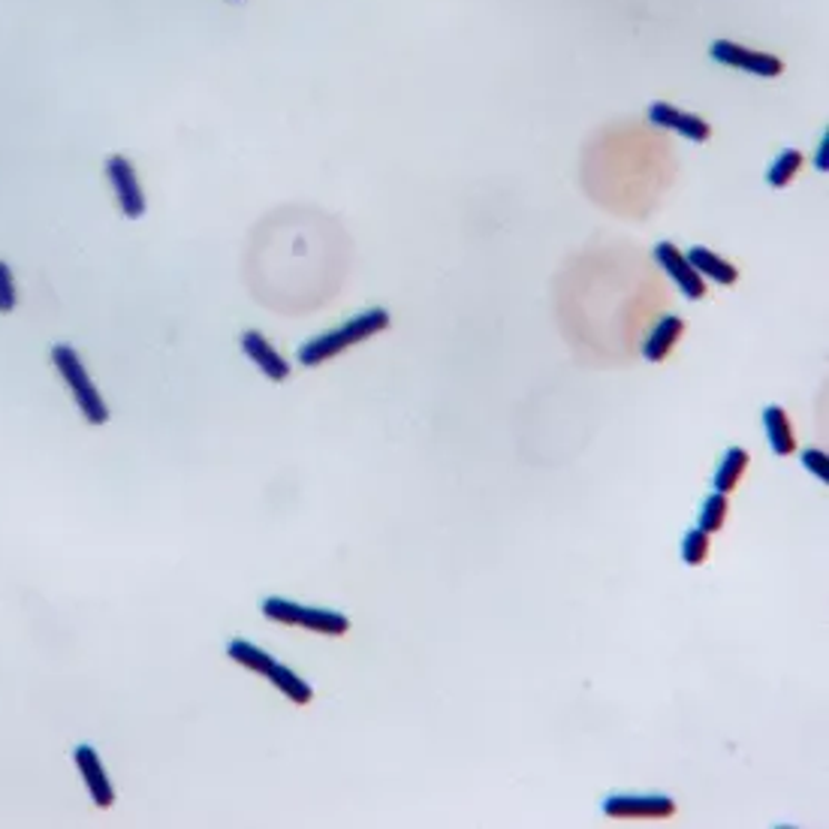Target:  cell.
Here are the masks:
<instances>
[{
    "label": "cell",
    "instance_id": "obj_14",
    "mask_svg": "<svg viewBox=\"0 0 829 829\" xmlns=\"http://www.w3.org/2000/svg\"><path fill=\"white\" fill-rule=\"evenodd\" d=\"M763 425H767L769 446L776 450L778 456H790V453L797 450V437H793V432H790L784 407L769 405L767 411H763Z\"/></svg>",
    "mask_w": 829,
    "mask_h": 829
},
{
    "label": "cell",
    "instance_id": "obj_13",
    "mask_svg": "<svg viewBox=\"0 0 829 829\" xmlns=\"http://www.w3.org/2000/svg\"><path fill=\"white\" fill-rule=\"evenodd\" d=\"M684 257H688V263H691L700 275H705V278L718 280V284H737V278H739L737 266H733V263H727V259H721L718 254H712L709 248H691Z\"/></svg>",
    "mask_w": 829,
    "mask_h": 829
},
{
    "label": "cell",
    "instance_id": "obj_7",
    "mask_svg": "<svg viewBox=\"0 0 829 829\" xmlns=\"http://www.w3.org/2000/svg\"><path fill=\"white\" fill-rule=\"evenodd\" d=\"M654 259H658V266H663V272L675 280V287L688 296V299H703L705 296V284L703 275L688 263L682 250L675 248L673 241H661L658 248H654Z\"/></svg>",
    "mask_w": 829,
    "mask_h": 829
},
{
    "label": "cell",
    "instance_id": "obj_3",
    "mask_svg": "<svg viewBox=\"0 0 829 829\" xmlns=\"http://www.w3.org/2000/svg\"><path fill=\"white\" fill-rule=\"evenodd\" d=\"M263 615L278 624H290L302 631L326 633V636H344L351 631V619L342 612L314 610V606H302L296 601H284V598H269L263 601Z\"/></svg>",
    "mask_w": 829,
    "mask_h": 829
},
{
    "label": "cell",
    "instance_id": "obj_11",
    "mask_svg": "<svg viewBox=\"0 0 829 829\" xmlns=\"http://www.w3.org/2000/svg\"><path fill=\"white\" fill-rule=\"evenodd\" d=\"M682 332H684L682 317L667 314V317L654 326L652 335L645 338V344H643L645 359H649V363H663V359H667V353L675 347V342H679V335H682Z\"/></svg>",
    "mask_w": 829,
    "mask_h": 829
},
{
    "label": "cell",
    "instance_id": "obj_17",
    "mask_svg": "<svg viewBox=\"0 0 829 829\" xmlns=\"http://www.w3.org/2000/svg\"><path fill=\"white\" fill-rule=\"evenodd\" d=\"M799 169H802V155L793 151V148H788V151H781V155L776 157V164L769 166L767 181L772 187H788Z\"/></svg>",
    "mask_w": 829,
    "mask_h": 829
},
{
    "label": "cell",
    "instance_id": "obj_2",
    "mask_svg": "<svg viewBox=\"0 0 829 829\" xmlns=\"http://www.w3.org/2000/svg\"><path fill=\"white\" fill-rule=\"evenodd\" d=\"M52 365L61 374V381L67 384L73 402L79 405L82 416L91 425H103L109 420V407H106L103 395L97 389V384L91 381V374L85 368V363L79 359V353L70 347V344H55L52 347Z\"/></svg>",
    "mask_w": 829,
    "mask_h": 829
},
{
    "label": "cell",
    "instance_id": "obj_10",
    "mask_svg": "<svg viewBox=\"0 0 829 829\" xmlns=\"http://www.w3.org/2000/svg\"><path fill=\"white\" fill-rule=\"evenodd\" d=\"M241 351H245V356H248L250 363L257 365L259 372L266 374L269 381H275V384H280V381H287L290 377V363L280 356L275 347H272L269 342H266V335L263 332H245L241 335Z\"/></svg>",
    "mask_w": 829,
    "mask_h": 829
},
{
    "label": "cell",
    "instance_id": "obj_5",
    "mask_svg": "<svg viewBox=\"0 0 829 829\" xmlns=\"http://www.w3.org/2000/svg\"><path fill=\"white\" fill-rule=\"evenodd\" d=\"M712 58H715L718 63L733 67V70H742V73L760 76V79H776V76L784 73V61H781V58L767 52H754V49L739 46V42L733 40L712 42Z\"/></svg>",
    "mask_w": 829,
    "mask_h": 829
},
{
    "label": "cell",
    "instance_id": "obj_8",
    "mask_svg": "<svg viewBox=\"0 0 829 829\" xmlns=\"http://www.w3.org/2000/svg\"><path fill=\"white\" fill-rule=\"evenodd\" d=\"M76 767L82 772L85 788H88V797L97 809H112L115 802V788L109 776H106V767L100 754H97V748L91 746H79L76 748Z\"/></svg>",
    "mask_w": 829,
    "mask_h": 829
},
{
    "label": "cell",
    "instance_id": "obj_6",
    "mask_svg": "<svg viewBox=\"0 0 829 829\" xmlns=\"http://www.w3.org/2000/svg\"><path fill=\"white\" fill-rule=\"evenodd\" d=\"M603 815L615 820H663L673 818L675 802L663 793L654 797H610L603 802Z\"/></svg>",
    "mask_w": 829,
    "mask_h": 829
},
{
    "label": "cell",
    "instance_id": "obj_18",
    "mask_svg": "<svg viewBox=\"0 0 829 829\" xmlns=\"http://www.w3.org/2000/svg\"><path fill=\"white\" fill-rule=\"evenodd\" d=\"M727 519V495L715 492V495L705 497L703 510H700V531L705 534H715Z\"/></svg>",
    "mask_w": 829,
    "mask_h": 829
},
{
    "label": "cell",
    "instance_id": "obj_4",
    "mask_svg": "<svg viewBox=\"0 0 829 829\" xmlns=\"http://www.w3.org/2000/svg\"><path fill=\"white\" fill-rule=\"evenodd\" d=\"M106 178L112 185L115 203L121 208V215L130 220L142 218L146 215V194H142V185H139V176H136V166L130 157L125 155H112L106 160Z\"/></svg>",
    "mask_w": 829,
    "mask_h": 829
},
{
    "label": "cell",
    "instance_id": "obj_22",
    "mask_svg": "<svg viewBox=\"0 0 829 829\" xmlns=\"http://www.w3.org/2000/svg\"><path fill=\"white\" fill-rule=\"evenodd\" d=\"M827 146H829V136H823V142H820V151H818V169H820V172H827V169H829Z\"/></svg>",
    "mask_w": 829,
    "mask_h": 829
},
{
    "label": "cell",
    "instance_id": "obj_1",
    "mask_svg": "<svg viewBox=\"0 0 829 829\" xmlns=\"http://www.w3.org/2000/svg\"><path fill=\"white\" fill-rule=\"evenodd\" d=\"M389 329V314L384 308H372V312L356 314L353 320H347L338 329H329L312 338L308 344L299 347V363L302 365H323L335 359L338 353H344L353 344H363L365 338H372L377 332Z\"/></svg>",
    "mask_w": 829,
    "mask_h": 829
},
{
    "label": "cell",
    "instance_id": "obj_15",
    "mask_svg": "<svg viewBox=\"0 0 829 829\" xmlns=\"http://www.w3.org/2000/svg\"><path fill=\"white\" fill-rule=\"evenodd\" d=\"M746 467H748L746 450H742V446H730V450L724 453V458H721V465H718V471H715V488H718V492H721V495L733 492V488L739 486L742 474H746Z\"/></svg>",
    "mask_w": 829,
    "mask_h": 829
},
{
    "label": "cell",
    "instance_id": "obj_9",
    "mask_svg": "<svg viewBox=\"0 0 829 829\" xmlns=\"http://www.w3.org/2000/svg\"><path fill=\"white\" fill-rule=\"evenodd\" d=\"M649 121L663 130H675L684 139H691V142H705L709 136H712V127L709 121H703L700 115L694 112H682V109H675L670 103H652L649 106Z\"/></svg>",
    "mask_w": 829,
    "mask_h": 829
},
{
    "label": "cell",
    "instance_id": "obj_19",
    "mask_svg": "<svg viewBox=\"0 0 829 829\" xmlns=\"http://www.w3.org/2000/svg\"><path fill=\"white\" fill-rule=\"evenodd\" d=\"M705 559H709V534L700 529L691 531V534L682 540V561L684 564H691V568H700Z\"/></svg>",
    "mask_w": 829,
    "mask_h": 829
},
{
    "label": "cell",
    "instance_id": "obj_20",
    "mask_svg": "<svg viewBox=\"0 0 829 829\" xmlns=\"http://www.w3.org/2000/svg\"><path fill=\"white\" fill-rule=\"evenodd\" d=\"M19 305V293H16V278H12L10 263L0 259V314H12Z\"/></svg>",
    "mask_w": 829,
    "mask_h": 829
},
{
    "label": "cell",
    "instance_id": "obj_12",
    "mask_svg": "<svg viewBox=\"0 0 829 829\" xmlns=\"http://www.w3.org/2000/svg\"><path fill=\"white\" fill-rule=\"evenodd\" d=\"M263 675H266V679H269V682L275 684V688H278L280 694L287 697V700H293V703L305 705V703H312V700H314L312 684L302 682L299 675L293 673L290 667H284V663L272 661L269 667H266V673H263Z\"/></svg>",
    "mask_w": 829,
    "mask_h": 829
},
{
    "label": "cell",
    "instance_id": "obj_16",
    "mask_svg": "<svg viewBox=\"0 0 829 829\" xmlns=\"http://www.w3.org/2000/svg\"><path fill=\"white\" fill-rule=\"evenodd\" d=\"M227 654L233 658L236 663H241V667H248V670H254V673H266V667H269L275 658H272L269 652H263L259 645L248 643V640H233V643L227 645Z\"/></svg>",
    "mask_w": 829,
    "mask_h": 829
},
{
    "label": "cell",
    "instance_id": "obj_21",
    "mask_svg": "<svg viewBox=\"0 0 829 829\" xmlns=\"http://www.w3.org/2000/svg\"><path fill=\"white\" fill-rule=\"evenodd\" d=\"M802 462L809 467L811 474L820 480V483H829V458L827 453H820V450H806L802 453Z\"/></svg>",
    "mask_w": 829,
    "mask_h": 829
}]
</instances>
